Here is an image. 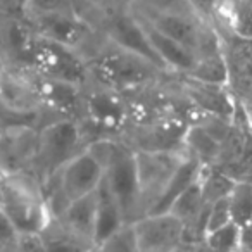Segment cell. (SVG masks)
I'll use <instances>...</instances> for the list:
<instances>
[{"mask_svg":"<svg viewBox=\"0 0 252 252\" xmlns=\"http://www.w3.org/2000/svg\"><path fill=\"white\" fill-rule=\"evenodd\" d=\"M98 159L104 162L105 183L118 199L126 223H133L145 214L137 169V152L125 144L105 140Z\"/></svg>","mask_w":252,"mask_h":252,"instance_id":"6da1fadb","label":"cell"},{"mask_svg":"<svg viewBox=\"0 0 252 252\" xmlns=\"http://www.w3.org/2000/svg\"><path fill=\"white\" fill-rule=\"evenodd\" d=\"M112 49H105L98 52L88 66V73L104 88L112 90H126V88H137L151 81L161 69L151 64L149 61L121 49L111 43Z\"/></svg>","mask_w":252,"mask_h":252,"instance_id":"7a4b0ae2","label":"cell"},{"mask_svg":"<svg viewBox=\"0 0 252 252\" xmlns=\"http://www.w3.org/2000/svg\"><path fill=\"white\" fill-rule=\"evenodd\" d=\"M23 56L42 78L81 85L88 74L87 63L81 61L76 50L36 35L35 32L30 35Z\"/></svg>","mask_w":252,"mask_h":252,"instance_id":"3957f363","label":"cell"},{"mask_svg":"<svg viewBox=\"0 0 252 252\" xmlns=\"http://www.w3.org/2000/svg\"><path fill=\"white\" fill-rule=\"evenodd\" d=\"M2 207L14 221L19 233L38 231L43 233L56 220L49 200L35 185L23 178L5 176Z\"/></svg>","mask_w":252,"mask_h":252,"instance_id":"277c9868","label":"cell"},{"mask_svg":"<svg viewBox=\"0 0 252 252\" xmlns=\"http://www.w3.org/2000/svg\"><path fill=\"white\" fill-rule=\"evenodd\" d=\"M104 164L88 147L81 149L78 154L67 159L50 176V178H54V195L61 202L57 214L69 202L95 192L102 183V180H104Z\"/></svg>","mask_w":252,"mask_h":252,"instance_id":"5b68a950","label":"cell"},{"mask_svg":"<svg viewBox=\"0 0 252 252\" xmlns=\"http://www.w3.org/2000/svg\"><path fill=\"white\" fill-rule=\"evenodd\" d=\"M81 128L74 119L63 118L45 125L36 137L35 159L45 176H52L67 159L80 152Z\"/></svg>","mask_w":252,"mask_h":252,"instance_id":"8992f818","label":"cell"},{"mask_svg":"<svg viewBox=\"0 0 252 252\" xmlns=\"http://www.w3.org/2000/svg\"><path fill=\"white\" fill-rule=\"evenodd\" d=\"M45 105L42 80L36 81L25 71L0 67V109L7 114L35 116Z\"/></svg>","mask_w":252,"mask_h":252,"instance_id":"52a82bcc","label":"cell"},{"mask_svg":"<svg viewBox=\"0 0 252 252\" xmlns=\"http://www.w3.org/2000/svg\"><path fill=\"white\" fill-rule=\"evenodd\" d=\"M187 156L176 149H144L137 151V169L145 213L159 197L168 180Z\"/></svg>","mask_w":252,"mask_h":252,"instance_id":"ba28073f","label":"cell"},{"mask_svg":"<svg viewBox=\"0 0 252 252\" xmlns=\"http://www.w3.org/2000/svg\"><path fill=\"white\" fill-rule=\"evenodd\" d=\"M105 36H107L109 43H114L128 52L149 61L158 69L168 71L161 57L156 54L154 47L151 45L144 25L131 7L109 14V18L105 19Z\"/></svg>","mask_w":252,"mask_h":252,"instance_id":"9c48e42d","label":"cell"},{"mask_svg":"<svg viewBox=\"0 0 252 252\" xmlns=\"http://www.w3.org/2000/svg\"><path fill=\"white\" fill-rule=\"evenodd\" d=\"M138 252H161L178 249L185 237V223L171 211L145 213L133 221Z\"/></svg>","mask_w":252,"mask_h":252,"instance_id":"30bf717a","label":"cell"},{"mask_svg":"<svg viewBox=\"0 0 252 252\" xmlns=\"http://www.w3.org/2000/svg\"><path fill=\"white\" fill-rule=\"evenodd\" d=\"M30 28L36 35L66 45L69 49H80L90 40L94 28L78 11L47 12L38 16H26Z\"/></svg>","mask_w":252,"mask_h":252,"instance_id":"8fae6325","label":"cell"},{"mask_svg":"<svg viewBox=\"0 0 252 252\" xmlns=\"http://www.w3.org/2000/svg\"><path fill=\"white\" fill-rule=\"evenodd\" d=\"M95 214H97V190L69 202L56 216V221H59L61 226L66 228L69 233L81 238L83 242L90 244L92 249H95Z\"/></svg>","mask_w":252,"mask_h":252,"instance_id":"7c38bea8","label":"cell"},{"mask_svg":"<svg viewBox=\"0 0 252 252\" xmlns=\"http://www.w3.org/2000/svg\"><path fill=\"white\" fill-rule=\"evenodd\" d=\"M135 14H137L138 19L142 21V25H144V28H145V33H147L149 40H151V45L154 47L156 54L161 57V61L164 63V66L168 67V71L171 69V71H180V73H185V74L189 73L193 67V64H195V59H197L195 54L187 49L185 45H182L180 42L173 40L171 36H168L166 33L159 32V30L156 28V26H152L147 19L142 18L137 11H135Z\"/></svg>","mask_w":252,"mask_h":252,"instance_id":"4fadbf2b","label":"cell"},{"mask_svg":"<svg viewBox=\"0 0 252 252\" xmlns=\"http://www.w3.org/2000/svg\"><path fill=\"white\" fill-rule=\"evenodd\" d=\"M185 90L190 100L199 107V111L216 114L231 121L235 112V105L226 92V85H214L206 81L193 80L189 76L185 81Z\"/></svg>","mask_w":252,"mask_h":252,"instance_id":"5bb4252c","label":"cell"},{"mask_svg":"<svg viewBox=\"0 0 252 252\" xmlns=\"http://www.w3.org/2000/svg\"><path fill=\"white\" fill-rule=\"evenodd\" d=\"M202 171H204L202 162L187 152L183 161L180 162L176 171L173 173V176L168 180L166 187L162 189V192L159 193L158 199L154 200V204L149 207L147 213H164V211H169L173 202L202 175Z\"/></svg>","mask_w":252,"mask_h":252,"instance_id":"9a60e30c","label":"cell"},{"mask_svg":"<svg viewBox=\"0 0 252 252\" xmlns=\"http://www.w3.org/2000/svg\"><path fill=\"white\" fill-rule=\"evenodd\" d=\"M85 100H87V112L94 125L105 130H116L125 123L126 105L112 88L94 92Z\"/></svg>","mask_w":252,"mask_h":252,"instance_id":"2e32d148","label":"cell"},{"mask_svg":"<svg viewBox=\"0 0 252 252\" xmlns=\"http://www.w3.org/2000/svg\"><path fill=\"white\" fill-rule=\"evenodd\" d=\"M126 223L123 209L119 206L118 199L111 192L105 180L97 189V214H95V233L94 245L98 249L102 242H105L114 231H118Z\"/></svg>","mask_w":252,"mask_h":252,"instance_id":"e0dca14e","label":"cell"},{"mask_svg":"<svg viewBox=\"0 0 252 252\" xmlns=\"http://www.w3.org/2000/svg\"><path fill=\"white\" fill-rule=\"evenodd\" d=\"M183 147L189 154L197 158L204 166H213L218 162L220 158L221 142L216 140L202 125L187 126L185 135H183Z\"/></svg>","mask_w":252,"mask_h":252,"instance_id":"ac0fdd59","label":"cell"},{"mask_svg":"<svg viewBox=\"0 0 252 252\" xmlns=\"http://www.w3.org/2000/svg\"><path fill=\"white\" fill-rule=\"evenodd\" d=\"M206 200H204L202 193V175L173 202V206L169 207L173 214L180 218L185 223V228L192 226L197 221V218L200 216V213L206 207Z\"/></svg>","mask_w":252,"mask_h":252,"instance_id":"d6986e66","label":"cell"},{"mask_svg":"<svg viewBox=\"0 0 252 252\" xmlns=\"http://www.w3.org/2000/svg\"><path fill=\"white\" fill-rule=\"evenodd\" d=\"M187 76L193 80L206 81L214 85H226L228 83V66L221 50L216 52L202 54L195 59L192 69L187 73Z\"/></svg>","mask_w":252,"mask_h":252,"instance_id":"ffe728a7","label":"cell"},{"mask_svg":"<svg viewBox=\"0 0 252 252\" xmlns=\"http://www.w3.org/2000/svg\"><path fill=\"white\" fill-rule=\"evenodd\" d=\"M231 220L240 228L252 224V183L240 182L235 183L230 193Z\"/></svg>","mask_w":252,"mask_h":252,"instance_id":"44dd1931","label":"cell"},{"mask_svg":"<svg viewBox=\"0 0 252 252\" xmlns=\"http://www.w3.org/2000/svg\"><path fill=\"white\" fill-rule=\"evenodd\" d=\"M206 247L213 251H235L242 247V228L235 221L223 224L213 231H207L204 237Z\"/></svg>","mask_w":252,"mask_h":252,"instance_id":"7402d4cb","label":"cell"},{"mask_svg":"<svg viewBox=\"0 0 252 252\" xmlns=\"http://www.w3.org/2000/svg\"><path fill=\"white\" fill-rule=\"evenodd\" d=\"M98 251L109 252H138L137 237H135L133 223H125L118 231L111 235L105 242L98 245Z\"/></svg>","mask_w":252,"mask_h":252,"instance_id":"603a6c76","label":"cell"},{"mask_svg":"<svg viewBox=\"0 0 252 252\" xmlns=\"http://www.w3.org/2000/svg\"><path fill=\"white\" fill-rule=\"evenodd\" d=\"M231 220V209H230V195L221 197V199L214 200L209 206V213H207V223H206V233L213 231L216 228L223 226V224L230 223Z\"/></svg>","mask_w":252,"mask_h":252,"instance_id":"cb8c5ba5","label":"cell"},{"mask_svg":"<svg viewBox=\"0 0 252 252\" xmlns=\"http://www.w3.org/2000/svg\"><path fill=\"white\" fill-rule=\"evenodd\" d=\"M59 11H76L73 5V0H28L25 7V16H38L47 12Z\"/></svg>","mask_w":252,"mask_h":252,"instance_id":"d4e9b609","label":"cell"},{"mask_svg":"<svg viewBox=\"0 0 252 252\" xmlns=\"http://www.w3.org/2000/svg\"><path fill=\"white\" fill-rule=\"evenodd\" d=\"M133 4L152 11H169V12H192L197 14L190 0H133Z\"/></svg>","mask_w":252,"mask_h":252,"instance_id":"484cf974","label":"cell"},{"mask_svg":"<svg viewBox=\"0 0 252 252\" xmlns=\"http://www.w3.org/2000/svg\"><path fill=\"white\" fill-rule=\"evenodd\" d=\"M19 230L4 207H0V249H16Z\"/></svg>","mask_w":252,"mask_h":252,"instance_id":"4316f807","label":"cell"},{"mask_svg":"<svg viewBox=\"0 0 252 252\" xmlns=\"http://www.w3.org/2000/svg\"><path fill=\"white\" fill-rule=\"evenodd\" d=\"M0 11H7V12L19 11L18 2L16 0H0Z\"/></svg>","mask_w":252,"mask_h":252,"instance_id":"83f0119b","label":"cell"},{"mask_svg":"<svg viewBox=\"0 0 252 252\" xmlns=\"http://www.w3.org/2000/svg\"><path fill=\"white\" fill-rule=\"evenodd\" d=\"M87 4H90L92 7H98V9H104L107 7L109 4H111L112 0H85Z\"/></svg>","mask_w":252,"mask_h":252,"instance_id":"f1b7e54d","label":"cell"},{"mask_svg":"<svg viewBox=\"0 0 252 252\" xmlns=\"http://www.w3.org/2000/svg\"><path fill=\"white\" fill-rule=\"evenodd\" d=\"M2 202H4V178L0 176V207H2Z\"/></svg>","mask_w":252,"mask_h":252,"instance_id":"f546056e","label":"cell"},{"mask_svg":"<svg viewBox=\"0 0 252 252\" xmlns=\"http://www.w3.org/2000/svg\"><path fill=\"white\" fill-rule=\"evenodd\" d=\"M18 2V7H19V12H25V7L28 4V0H16Z\"/></svg>","mask_w":252,"mask_h":252,"instance_id":"4dcf8cb0","label":"cell"},{"mask_svg":"<svg viewBox=\"0 0 252 252\" xmlns=\"http://www.w3.org/2000/svg\"><path fill=\"white\" fill-rule=\"evenodd\" d=\"M0 133H2V130H0Z\"/></svg>","mask_w":252,"mask_h":252,"instance_id":"1f68e13d","label":"cell"}]
</instances>
